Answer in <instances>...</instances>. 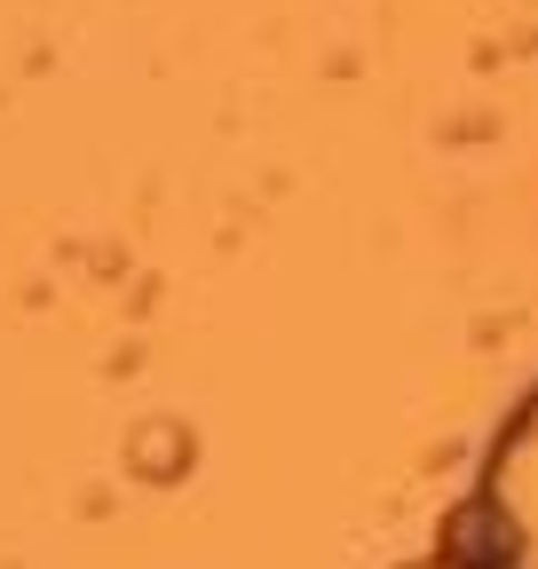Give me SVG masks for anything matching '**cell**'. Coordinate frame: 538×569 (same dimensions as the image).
<instances>
[{"instance_id":"6da1fadb","label":"cell","mask_w":538,"mask_h":569,"mask_svg":"<svg viewBox=\"0 0 538 569\" xmlns=\"http://www.w3.org/2000/svg\"><path fill=\"white\" fill-rule=\"evenodd\" d=\"M476 522L484 569H538V388L491 436V459L476 475Z\"/></svg>"},{"instance_id":"7a4b0ae2","label":"cell","mask_w":538,"mask_h":569,"mask_svg":"<svg viewBox=\"0 0 538 569\" xmlns=\"http://www.w3.org/2000/svg\"><path fill=\"white\" fill-rule=\"evenodd\" d=\"M404 569H484V561H459V553H444V561H404Z\"/></svg>"}]
</instances>
